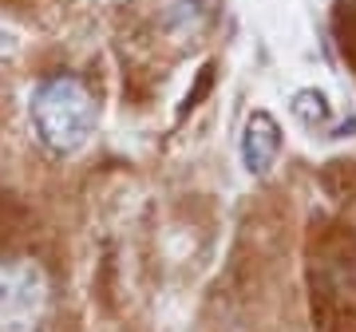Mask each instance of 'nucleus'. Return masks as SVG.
<instances>
[{"label":"nucleus","mask_w":356,"mask_h":332,"mask_svg":"<svg viewBox=\"0 0 356 332\" xmlns=\"http://www.w3.org/2000/svg\"><path fill=\"white\" fill-rule=\"evenodd\" d=\"M281 154V127L269 111H254L242 131V163L254 179H266Z\"/></svg>","instance_id":"4"},{"label":"nucleus","mask_w":356,"mask_h":332,"mask_svg":"<svg viewBox=\"0 0 356 332\" xmlns=\"http://www.w3.org/2000/svg\"><path fill=\"white\" fill-rule=\"evenodd\" d=\"M210 83H214V67H202V76H198V88L186 95V107H182V111H194V107H198V99H202L206 91H210Z\"/></svg>","instance_id":"9"},{"label":"nucleus","mask_w":356,"mask_h":332,"mask_svg":"<svg viewBox=\"0 0 356 332\" xmlns=\"http://www.w3.org/2000/svg\"><path fill=\"white\" fill-rule=\"evenodd\" d=\"M293 111H297V119L309 123V127H317V123H325V119L332 115L325 91H297V95H293Z\"/></svg>","instance_id":"8"},{"label":"nucleus","mask_w":356,"mask_h":332,"mask_svg":"<svg viewBox=\"0 0 356 332\" xmlns=\"http://www.w3.org/2000/svg\"><path fill=\"white\" fill-rule=\"evenodd\" d=\"M305 257L317 329L356 332V230L337 217H313Z\"/></svg>","instance_id":"1"},{"label":"nucleus","mask_w":356,"mask_h":332,"mask_svg":"<svg viewBox=\"0 0 356 332\" xmlns=\"http://www.w3.org/2000/svg\"><path fill=\"white\" fill-rule=\"evenodd\" d=\"M28 111H32L36 139L51 154H76L95 131L99 103H95V91L79 76L60 72V76H48L36 83Z\"/></svg>","instance_id":"2"},{"label":"nucleus","mask_w":356,"mask_h":332,"mask_svg":"<svg viewBox=\"0 0 356 332\" xmlns=\"http://www.w3.org/2000/svg\"><path fill=\"white\" fill-rule=\"evenodd\" d=\"M51 313V281L36 257H0V332H40Z\"/></svg>","instance_id":"3"},{"label":"nucleus","mask_w":356,"mask_h":332,"mask_svg":"<svg viewBox=\"0 0 356 332\" xmlns=\"http://www.w3.org/2000/svg\"><path fill=\"white\" fill-rule=\"evenodd\" d=\"M325 186L337 202H356V163H329Z\"/></svg>","instance_id":"7"},{"label":"nucleus","mask_w":356,"mask_h":332,"mask_svg":"<svg viewBox=\"0 0 356 332\" xmlns=\"http://www.w3.org/2000/svg\"><path fill=\"white\" fill-rule=\"evenodd\" d=\"M218 4H222V0H166L163 28L178 40H191V36H198L202 28L214 24Z\"/></svg>","instance_id":"5"},{"label":"nucleus","mask_w":356,"mask_h":332,"mask_svg":"<svg viewBox=\"0 0 356 332\" xmlns=\"http://www.w3.org/2000/svg\"><path fill=\"white\" fill-rule=\"evenodd\" d=\"M332 36H337L341 56L356 67V0L337 4V13H332Z\"/></svg>","instance_id":"6"}]
</instances>
